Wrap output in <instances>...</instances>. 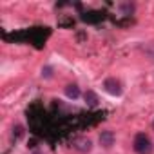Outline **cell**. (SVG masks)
<instances>
[{
	"instance_id": "cell-1",
	"label": "cell",
	"mask_w": 154,
	"mask_h": 154,
	"mask_svg": "<svg viewBox=\"0 0 154 154\" xmlns=\"http://www.w3.org/2000/svg\"><path fill=\"white\" fill-rule=\"evenodd\" d=\"M132 147H134V150H136L138 154H150V152H152V143H150L149 136L143 134V132H140V134L134 136Z\"/></svg>"
},
{
	"instance_id": "cell-2",
	"label": "cell",
	"mask_w": 154,
	"mask_h": 154,
	"mask_svg": "<svg viewBox=\"0 0 154 154\" xmlns=\"http://www.w3.org/2000/svg\"><path fill=\"white\" fill-rule=\"evenodd\" d=\"M103 89H105L109 94H112V96H120V94L123 93L122 84H120L116 78H107V80L103 82Z\"/></svg>"
},
{
	"instance_id": "cell-3",
	"label": "cell",
	"mask_w": 154,
	"mask_h": 154,
	"mask_svg": "<svg viewBox=\"0 0 154 154\" xmlns=\"http://www.w3.org/2000/svg\"><path fill=\"white\" fill-rule=\"evenodd\" d=\"M72 147L76 150H80V152H89L93 145H91V140H87V138H76L72 141Z\"/></svg>"
},
{
	"instance_id": "cell-4",
	"label": "cell",
	"mask_w": 154,
	"mask_h": 154,
	"mask_svg": "<svg viewBox=\"0 0 154 154\" xmlns=\"http://www.w3.org/2000/svg\"><path fill=\"white\" fill-rule=\"evenodd\" d=\"M100 143H102V147L111 149V147L114 145V132H112V131H103V132L100 134Z\"/></svg>"
},
{
	"instance_id": "cell-5",
	"label": "cell",
	"mask_w": 154,
	"mask_h": 154,
	"mask_svg": "<svg viewBox=\"0 0 154 154\" xmlns=\"http://www.w3.org/2000/svg\"><path fill=\"white\" fill-rule=\"evenodd\" d=\"M140 51L154 63V42H149V44H143L141 47H140Z\"/></svg>"
},
{
	"instance_id": "cell-6",
	"label": "cell",
	"mask_w": 154,
	"mask_h": 154,
	"mask_svg": "<svg viewBox=\"0 0 154 154\" xmlns=\"http://www.w3.org/2000/svg\"><path fill=\"white\" fill-rule=\"evenodd\" d=\"M82 18H84L85 22H93V24H94V22H100V20L103 18V15H102L100 11H91V13H85Z\"/></svg>"
},
{
	"instance_id": "cell-7",
	"label": "cell",
	"mask_w": 154,
	"mask_h": 154,
	"mask_svg": "<svg viewBox=\"0 0 154 154\" xmlns=\"http://www.w3.org/2000/svg\"><path fill=\"white\" fill-rule=\"evenodd\" d=\"M65 94H67V98H72V100H76L80 96V89H78V85H67L65 87Z\"/></svg>"
},
{
	"instance_id": "cell-8",
	"label": "cell",
	"mask_w": 154,
	"mask_h": 154,
	"mask_svg": "<svg viewBox=\"0 0 154 154\" xmlns=\"http://www.w3.org/2000/svg\"><path fill=\"white\" fill-rule=\"evenodd\" d=\"M85 102H87L89 105H93V107H94V105L98 103V98H96V94H94L93 91H87V93H85Z\"/></svg>"
},
{
	"instance_id": "cell-9",
	"label": "cell",
	"mask_w": 154,
	"mask_h": 154,
	"mask_svg": "<svg viewBox=\"0 0 154 154\" xmlns=\"http://www.w3.org/2000/svg\"><path fill=\"white\" fill-rule=\"evenodd\" d=\"M15 131H17V132H13V136H15V138H20V136H22V127H17Z\"/></svg>"
}]
</instances>
